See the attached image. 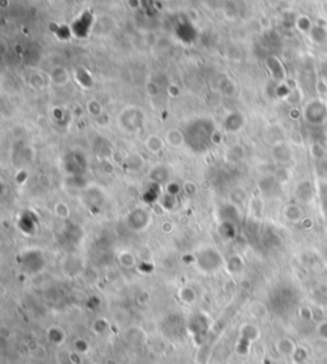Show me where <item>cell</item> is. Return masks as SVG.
Masks as SVG:
<instances>
[{"mask_svg":"<svg viewBox=\"0 0 327 364\" xmlns=\"http://www.w3.org/2000/svg\"><path fill=\"white\" fill-rule=\"evenodd\" d=\"M285 216L289 220L298 221V220H300L303 217V211L298 206H289L285 209Z\"/></svg>","mask_w":327,"mask_h":364,"instance_id":"6da1fadb","label":"cell"}]
</instances>
